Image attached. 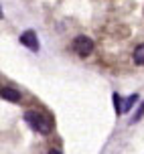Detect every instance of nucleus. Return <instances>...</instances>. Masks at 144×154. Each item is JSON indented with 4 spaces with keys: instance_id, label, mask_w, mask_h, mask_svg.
Returning <instances> with one entry per match:
<instances>
[{
    "instance_id": "nucleus-1",
    "label": "nucleus",
    "mask_w": 144,
    "mask_h": 154,
    "mask_svg": "<svg viewBox=\"0 0 144 154\" xmlns=\"http://www.w3.org/2000/svg\"><path fill=\"white\" fill-rule=\"evenodd\" d=\"M24 120L29 124L33 130H37L39 134H51V128H53V124L49 118H45L43 114H39V112H27L24 114Z\"/></svg>"
},
{
    "instance_id": "nucleus-2",
    "label": "nucleus",
    "mask_w": 144,
    "mask_h": 154,
    "mask_svg": "<svg viewBox=\"0 0 144 154\" xmlns=\"http://www.w3.org/2000/svg\"><path fill=\"white\" fill-rule=\"evenodd\" d=\"M73 51H75L79 57H87V55L93 51V41H91L89 37H85V35L77 37L75 41H73Z\"/></svg>"
},
{
    "instance_id": "nucleus-3",
    "label": "nucleus",
    "mask_w": 144,
    "mask_h": 154,
    "mask_svg": "<svg viewBox=\"0 0 144 154\" xmlns=\"http://www.w3.org/2000/svg\"><path fill=\"white\" fill-rule=\"evenodd\" d=\"M20 43L27 49H30V51H39V38H37V32L35 31H24L20 35Z\"/></svg>"
},
{
    "instance_id": "nucleus-4",
    "label": "nucleus",
    "mask_w": 144,
    "mask_h": 154,
    "mask_svg": "<svg viewBox=\"0 0 144 154\" xmlns=\"http://www.w3.org/2000/svg\"><path fill=\"white\" fill-rule=\"evenodd\" d=\"M0 95H2V100L12 101V103H18V101L23 100V95H20V91H16V89H12V87H2V91H0Z\"/></svg>"
},
{
    "instance_id": "nucleus-5",
    "label": "nucleus",
    "mask_w": 144,
    "mask_h": 154,
    "mask_svg": "<svg viewBox=\"0 0 144 154\" xmlns=\"http://www.w3.org/2000/svg\"><path fill=\"white\" fill-rule=\"evenodd\" d=\"M134 63L144 65V43H142V45H138L136 51H134Z\"/></svg>"
},
{
    "instance_id": "nucleus-6",
    "label": "nucleus",
    "mask_w": 144,
    "mask_h": 154,
    "mask_svg": "<svg viewBox=\"0 0 144 154\" xmlns=\"http://www.w3.org/2000/svg\"><path fill=\"white\" fill-rule=\"evenodd\" d=\"M114 108H116V114H124V101L118 93H114Z\"/></svg>"
},
{
    "instance_id": "nucleus-7",
    "label": "nucleus",
    "mask_w": 144,
    "mask_h": 154,
    "mask_svg": "<svg viewBox=\"0 0 144 154\" xmlns=\"http://www.w3.org/2000/svg\"><path fill=\"white\" fill-rule=\"evenodd\" d=\"M136 101H138V95H136V93H134V95H130L128 100L124 101V114H126V112H130V108H132Z\"/></svg>"
},
{
    "instance_id": "nucleus-8",
    "label": "nucleus",
    "mask_w": 144,
    "mask_h": 154,
    "mask_svg": "<svg viewBox=\"0 0 144 154\" xmlns=\"http://www.w3.org/2000/svg\"><path fill=\"white\" fill-rule=\"evenodd\" d=\"M142 116H144V101H142V103H140V108L136 109V116L132 118V124H134V122H138V120H140Z\"/></svg>"
},
{
    "instance_id": "nucleus-9",
    "label": "nucleus",
    "mask_w": 144,
    "mask_h": 154,
    "mask_svg": "<svg viewBox=\"0 0 144 154\" xmlns=\"http://www.w3.org/2000/svg\"><path fill=\"white\" fill-rule=\"evenodd\" d=\"M49 154H61V152H59V150H51Z\"/></svg>"
}]
</instances>
